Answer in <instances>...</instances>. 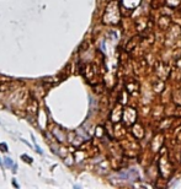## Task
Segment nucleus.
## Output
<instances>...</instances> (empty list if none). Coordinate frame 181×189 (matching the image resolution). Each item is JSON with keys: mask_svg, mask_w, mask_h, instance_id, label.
Instances as JSON below:
<instances>
[{"mask_svg": "<svg viewBox=\"0 0 181 189\" xmlns=\"http://www.w3.org/2000/svg\"><path fill=\"white\" fill-rule=\"evenodd\" d=\"M120 17H121V12H120L118 4L115 2H111L107 5L105 14L102 16L104 23H106V25H116L120 21Z\"/></svg>", "mask_w": 181, "mask_h": 189, "instance_id": "nucleus-1", "label": "nucleus"}, {"mask_svg": "<svg viewBox=\"0 0 181 189\" xmlns=\"http://www.w3.org/2000/svg\"><path fill=\"white\" fill-rule=\"evenodd\" d=\"M122 122L126 127H131L135 124V122H137V112H135V109L131 107H126L122 114Z\"/></svg>", "mask_w": 181, "mask_h": 189, "instance_id": "nucleus-2", "label": "nucleus"}, {"mask_svg": "<svg viewBox=\"0 0 181 189\" xmlns=\"http://www.w3.org/2000/svg\"><path fill=\"white\" fill-rule=\"evenodd\" d=\"M159 173L162 174V177L164 179H168L172 173V166L165 156L162 157L159 161Z\"/></svg>", "mask_w": 181, "mask_h": 189, "instance_id": "nucleus-3", "label": "nucleus"}, {"mask_svg": "<svg viewBox=\"0 0 181 189\" xmlns=\"http://www.w3.org/2000/svg\"><path fill=\"white\" fill-rule=\"evenodd\" d=\"M155 73H156V75H158V78L165 81V80L170 76L171 70H170V68L168 66L166 63H164V61H158L156 65H155Z\"/></svg>", "mask_w": 181, "mask_h": 189, "instance_id": "nucleus-4", "label": "nucleus"}, {"mask_svg": "<svg viewBox=\"0 0 181 189\" xmlns=\"http://www.w3.org/2000/svg\"><path fill=\"white\" fill-rule=\"evenodd\" d=\"M122 114H123V109H122L121 104L118 103V104L115 106V108L112 109V112H111V119H112V122L117 123V122L122 121Z\"/></svg>", "mask_w": 181, "mask_h": 189, "instance_id": "nucleus-5", "label": "nucleus"}, {"mask_svg": "<svg viewBox=\"0 0 181 189\" xmlns=\"http://www.w3.org/2000/svg\"><path fill=\"white\" fill-rule=\"evenodd\" d=\"M26 112L30 114V115H36L37 112H38V102L36 98H30V101L27 102V106H26Z\"/></svg>", "mask_w": 181, "mask_h": 189, "instance_id": "nucleus-6", "label": "nucleus"}, {"mask_svg": "<svg viewBox=\"0 0 181 189\" xmlns=\"http://www.w3.org/2000/svg\"><path fill=\"white\" fill-rule=\"evenodd\" d=\"M172 25V22H171V18L166 15H163L159 17V22H158V26H159L160 30L163 31H168V28Z\"/></svg>", "mask_w": 181, "mask_h": 189, "instance_id": "nucleus-7", "label": "nucleus"}, {"mask_svg": "<svg viewBox=\"0 0 181 189\" xmlns=\"http://www.w3.org/2000/svg\"><path fill=\"white\" fill-rule=\"evenodd\" d=\"M126 90L129 93L138 92V90H139V82L137 80H134V79H131L128 82H126Z\"/></svg>", "mask_w": 181, "mask_h": 189, "instance_id": "nucleus-8", "label": "nucleus"}, {"mask_svg": "<svg viewBox=\"0 0 181 189\" xmlns=\"http://www.w3.org/2000/svg\"><path fill=\"white\" fill-rule=\"evenodd\" d=\"M132 134H133V136H134L135 139H142L143 135H144V130H143L142 125H139V124H133V127H132Z\"/></svg>", "mask_w": 181, "mask_h": 189, "instance_id": "nucleus-9", "label": "nucleus"}, {"mask_svg": "<svg viewBox=\"0 0 181 189\" xmlns=\"http://www.w3.org/2000/svg\"><path fill=\"white\" fill-rule=\"evenodd\" d=\"M152 86H153V90H154L155 92H162V91L164 90V87H165V84H164V80L158 79V80H154V81H153Z\"/></svg>", "mask_w": 181, "mask_h": 189, "instance_id": "nucleus-10", "label": "nucleus"}, {"mask_svg": "<svg viewBox=\"0 0 181 189\" xmlns=\"http://www.w3.org/2000/svg\"><path fill=\"white\" fill-rule=\"evenodd\" d=\"M139 37H134V38H132L129 42H128V44H127V47H126V51L127 52H131V51H133L134 48H135V45L138 44V39Z\"/></svg>", "mask_w": 181, "mask_h": 189, "instance_id": "nucleus-11", "label": "nucleus"}, {"mask_svg": "<svg viewBox=\"0 0 181 189\" xmlns=\"http://www.w3.org/2000/svg\"><path fill=\"white\" fill-rule=\"evenodd\" d=\"M165 4L171 9H175L181 4V0H165Z\"/></svg>", "mask_w": 181, "mask_h": 189, "instance_id": "nucleus-12", "label": "nucleus"}, {"mask_svg": "<svg viewBox=\"0 0 181 189\" xmlns=\"http://www.w3.org/2000/svg\"><path fill=\"white\" fill-rule=\"evenodd\" d=\"M12 90V85L9 84V82H3L0 84V92H8V91H11Z\"/></svg>", "mask_w": 181, "mask_h": 189, "instance_id": "nucleus-13", "label": "nucleus"}, {"mask_svg": "<svg viewBox=\"0 0 181 189\" xmlns=\"http://www.w3.org/2000/svg\"><path fill=\"white\" fill-rule=\"evenodd\" d=\"M164 4H165V2H162V0H152V2H150V5H152L153 9H159Z\"/></svg>", "mask_w": 181, "mask_h": 189, "instance_id": "nucleus-14", "label": "nucleus"}, {"mask_svg": "<svg viewBox=\"0 0 181 189\" xmlns=\"http://www.w3.org/2000/svg\"><path fill=\"white\" fill-rule=\"evenodd\" d=\"M176 68H177L179 71H181V57L176 59Z\"/></svg>", "mask_w": 181, "mask_h": 189, "instance_id": "nucleus-15", "label": "nucleus"}, {"mask_svg": "<svg viewBox=\"0 0 181 189\" xmlns=\"http://www.w3.org/2000/svg\"><path fill=\"white\" fill-rule=\"evenodd\" d=\"M0 148H2V150H3V151H6V150H8L5 144H0Z\"/></svg>", "mask_w": 181, "mask_h": 189, "instance_id": "nucleus-16", "label": "nucleus"}, {"mask_svg": "<svg viewBox=\"0 0 181 189\" xmlns=\"http://www.w3.org/2000/svg\"><path fill=\"white\" fill-rule=\"evenodd\" d=\"M180 15H181V11H180Z\"/></svg>", "mask_w": 181, "mask_h": 189, "instance_id": "nucleus-17", "label": "nucleus"}]
</instances>
